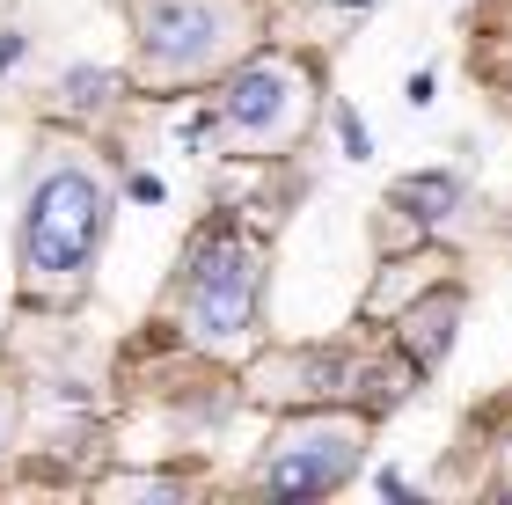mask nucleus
Segmentation results:
<instances>
[{
	"instance_id": "nucleus-1",
	"label": "nucleus",
	"mask_w": 512,
	"mask_h": 505,
	"mask_svg": "<svg viewBox=\"0 0 512 505\" xmlns=\"http://www.w3.org/2000/svg\"><path fill=\"white\" fill-rule=\"evenodd\" d=\"M110 235V191L88 162H52L22 205V279L30 293H74Z\"/></svg>"
},
{
	"instance_id": "nucleus-3",
	"label": "nucleus",
	"mask_w": 512,
	"mask_h": 505,
	"mask_svg": "<svg viewBox=\"0 0 512 505\" xmlns=\"http://www.w3.org/2000/svg\"><path fill=\"white\" fill-rule=\"evenodd\" d=\"M256 279H264V257L242 235H213L183 279V330L198 344H235L256 323Z\"/></svg>"
},
{
	"instance_id": "nucleus-8",
	"label": "nucleus",
	"mask_w": 512,
	"mask_h": 505,
	"mask_svg": "<svg viewBox=\"0 0 512 505\" xmlns=\"http://www.w3.org/2000/svg\"><path fill=\"white\" fill-rule=\"evenodd\" d=\"M110 88H118L110 74H66V103H103Z\"/></svg>"
},
{
	"instance_id": "nucleus-9",
	"label": "nucleus",
	"mask_w": 512,
	"mask_h": 505,
	"mask_svg": "<svg viewBox=\"0 0 512 505\" xmlns=\"http://www.w3.org/2000/svg\"><path fill=\"white\" fill-rule=\"evenodd\" d=\"M15 52H22V37H15V30H0V74L15 66Z\"/></svg>"
},
{
	"instance_id": "nucleus-4",
	"label": "nucleus",
	"mask_w": 512,
	"mask_h": 505,
	"mask_svg": "<svg viewBox=\"0 0 512 505\" xmlns=\"http://www.w3.org/2000/svg\"><path fill=\"white\" fill-rule=\"evenodd\" d=\"M308 103H315V88H308V74H300L293 59H256V66H242V74L227 81L220 118H227L235 140L286 147L293 132L308 125Z\"/></svg>"
},
{
	"instance_id": "nucleus-7",
	"label": "nucleus",
	"mask_w": 512,
	"mask_h": 505,
	"mask_svg": "<svg viewBox=\"0 0 512 505\" xmlns=\"http://www.w3.org/2000/svg\"><path fill=\"white\" fill-rule=\"evenodd\" d=\"M395 205H410L417 220H447L461 205V176H410V183H395Z\"/></svg>"
},
{
	"instance_id": "nucleus-2",
	"label": "nucleus",
	"mask_w": 512,
	"mask_h": 505,
	"mask_svg": "<svg viewBox=\"0 0 512 505\" xmlns=\"http://www.w3.org/2000/svg\"><path fill=\"white\" fill-rule=\"evenodd\" d=\"M132 30L147 74H205L227 44L242 37L235 0H132Z\"/></svg>"
},
{
	"instance_id": "nucleus-10",
	"label": "nucleus",
	"mask_w": 512,
	"mask_h": 505,
	"mask_svg": "<svg viewBox=\"0 0 512 505\" xmlns=\"http://www.w3.org/2000/svg\"><path fill=\"white\" fill-rule=\"evenodd\" d=\"M8 432H15V403L0 396V447H8Z\"/></svg>"
},
{
	"instance_id": "nucleus-11",
	"label": "nucleus",
	"mask_w": 512,
	"mask_h": 505,
	"mask_svg": "<svg viewBox=\"0 0 512 505\" xmlns=\"http://www.w3.org/2000/svg\"><path fill=\"white\" fill-rule=\"evenodd\" d=\"M330 8H374V0H330Z\"/></svg>"
},
{
	"instance_id": "nucleus-6",
	"label": "nucleus",
	"mask_w": 512,
	"mask_h": 505,
	"mask_svg": "<svg viewBox=\"0 0 512 505\" xmlns=\"http://www.w3.org/2000/svg\"><path fill=\"white\" fill-rule=\"evenodd\" d=\"M454 315H461V301H454V293H432L425 308H410V315H403V344H410V352L432 366V359L454 344Z\"/></svg>"
},
{
	"instance_id": "nucleus-5",
	"label": "nucleus",
	"mask_w": 512,
	"mask_h": 505,
	"mask_svg": "<svg viewBox=\"0 0 512 505\" xmlns=\"http://www.w3.org/2000/svg\"><path fill=\"white\" fill-rule=\"evenodd\" d=\"M359 447L366 432L352 418H315V425H293L278 432L271 454H264V484L286 491V498H315V491H337L344 476L359 469Z\"/></svg>"
}]
</instances>
